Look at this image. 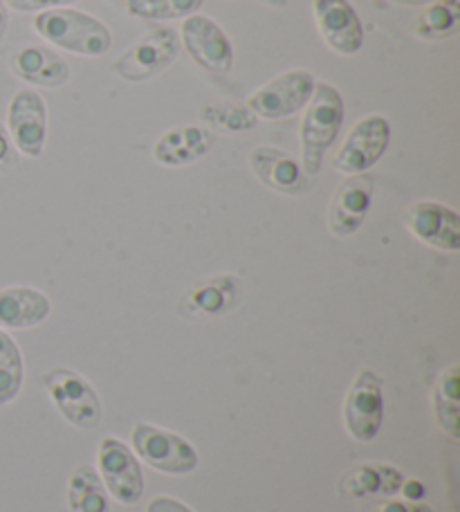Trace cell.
<instances>
[{
  "mask_svg": "<svg viewBox=\"0 0 460 512\" xmlns=\"http://www.w3.org/2000/svg\"><path fill=\"white\" fill-rule=\"evenodd\" d=\"M211 144H214V135L205 126L182 124L169 128L158 137L153 146V160L171 169L189 167V164L205 158L211 151Z\"/></svg>",
  "mask_w": 460,
  "mask_h": 512,
  "instance_id": "2e32d148",
  "label": "cell"
},
{
  "mask_svg": "<svg viewBox=\"0 0 460 512\" xmlns=\"http://www.w3.org/2000/svg\"><path fill=\"white\" fill-rule=\"evenodd\" d=\"M312 16L330 50L353 57L364 45V25L348 0H312Z\"/></svg>",
  "mask_w": 460,
  "mask_h": 512,
  "instance_id": "8fae6325",
  "label": "cell"
},
{
  "mask_svg": "<svg viewBox=\"0 0 460 512\" xmlns=\"http://www.w3.org/2000/svg\"><path fill=\"white\" fill-rule=\"evenodd\" d=\"M34 32L54 48L77 57H101L113 48V32L106 23L79 9H45L34 16Z\"/></svg>",
  "mask_w": 460,
  "mask_h": 512,
  "instance_id": "7a4b0ae2",
  "label": "cell"
},
{
  "mask_svg": "<svg viewBox=\"0 0 460 512\" xmlns=\"http://www.w3.org/2000/svg\"><path fill=\"white\" fill-rule=\"evenodd\" d=\"M9 68L18 79L41 88H61L70 79L66 59H61L57 52L45 45H25L14 52V57L9 59Z\"/></svg>",
  "mask_w": 460,
  "mask_h": 512,
  "instance_id": "e0dca14e",
  "label": "cell"
},
{
  "mask_svg": "<svg viewBox=\"0 0 460 512\" xmlns=\"http://www.w3.org/2000/svg\"><path fill=\"white\" fill-rule=\"evenodd\" d=\"M9 27V9L5 5V0H0V41L5 39Z\"/></svg>",
  "mask_w": 460,
  "mask_h": 512,
  "instance_id": "4dcf8cb0",
  "label": "cell"
},
{
  "mask_svg": "<svg viewBox=\"0 0 460 512\" xmlns=\"http://www.w3.org/2000/svg\"><path fill=\"white\" fill-rule=\"evenodd\" d=\"M146 512H193L191 508H187L178 499H171V497H155L149 501V506H146Z\"/></svg>",
  "mask_w": 460,
  "mask_h": 512,
  "instance_id": "f546056e",
  "label": "cell"
},
{
  "mask_svg": "<svg viewBox=\"0 0 460 512\" xmlns=\"http://www.w3.org/2000/svg\"><path fill=\"white\" fill-rule=\"evenodd\" d=\"M7 133L25 158H39L48 142V106L34 88H21L9 99Z\"/></svg>",
  "mask_w": 460,
  "mask_h": 512,
  "instance_id": "ba28073f",
  "label": "cell"
},
{
  "mask_svg": "<svg viewBox=\"0 0 460 512\" xmlns=\"http://www.w3.org/2000/svg\"><path fill=\"white\" fill-rule=\"evenodd\" d=\"M256 3L268 5L272 9H285V7H288V0H256Z\"/></svg>",
  "mask_w": 460,
  "mask_h": 512,
  "instance_id": "1f68e13d",
  "label": "cell"
},
{
  "mask_svg": "<svg viewBox=\"0 0 460 512\" xmlns=\"http://www.w3.org/2000/svg\"><path fill=\"white\" fill-rule=\"evenodd\" d=\"M250 167L265 187L285 196H301L312 187V178L303 173L301 164L276 146H256L250 153Z\"/></svg>",
  "mask_w": 460,
  "mask_h": 512,
  "instance_id": "5bb4252c",
  "label": "cell"
},
{
  "mask_svg": "<svg viewBox=\"0 0 460 512\" xmlns=\"http://www.w3.org/2000/svg\"><path fill=\"white\" fill-rule=\"evenodd\" d=\"M72 3H79V0H5L7 9H14V12H45V9H59Z\"/></svg>",
  "mask_w": 460,
  "mask_h": 512,
  "instance_id": "83f0119b",
  "label": "cell"
},
{
  "mask_svg": "<svg viewBox=\"0 0 460 512\" xmlns=\"http://www.w3.org/2000/svg\"><path fill=\"white\" fill-rule=\"evenodd\" d=\"M344 124V97L335 86L317 81L315 93L303 108L299 142H301V169L308 178H315L324 155L335 144Z\"/></svg>",
  "mask_w": 460,
  "mask_h": 512,
  "instance_id": "6da1fadb",
  "label": "cell"
},
{
  "mask_svg": "<svg viewBox=\"0 0 460 512\" xmlns=\"http://www.w3.org/2000/svg\"><path fill=\"white\" fill-rule=\"evenodd\" d=\"M205 0H126V12L144 21H176L196 14Z\"/></svg>",
  "mask_w": 460,
  "mask_h": 512,
  "instance_id": "d4e9b609",
  "label": "cell"
},
{
  "mask_svg": "<svg viewBox=\"0 0 460 512\" xmlns=\"http://www.w3.org/2000/svg\"><path fill=\"white\" fill-rule=\"evenodd\" d=\"M391 3H398V5H429V3H434V0H391Z\"/></svg>",
  "mask_w": 460,
  "mask_h": 512,
  "instance_id": "d6a6232c",
  "label": "cell"
},
{
  "mask_svg": "<svg viewBox=\"0 0 460 512\" xmlns=\"http://www.w3.org/2000/svg\"><path fill=\"white\" fill-rule=\"evenodd\" d=\"M315 86L317 79L308 70H288L256 88L245 106L263 120H285L306 108Z\"/></svg>",
  "mask_w": 460,
  "mask_h": 512,
  "instance_id": "3957f363",
  "label": "cell"
},
{
  "mask_svg": "<svg viewBox=\"0 0 460 512\" xmlns=\"http://www.w3.org/2000/svg\"><path fill=\"white\" fill-rule=\"evenodd\" d=\"M460 30V0H434L413 23L422 41H447Z\"/></svg>",
  "mask_w": 460,
  "mask_h": 512,
  "instance_id": "44dd1931",
  "label": "cell"
},
{
  "mask_svg": "<svg viewBox=\"0 0 460 512\" xmlns=\"http://www.w3.org/2000/svg\"><path fill=\"white\" fill-rule=\"evenodd\" d=\"M373 205V182L364 173L360 176L346 178L339 189L335 191L333 200H330L328 209V230L333 236H351L368 214V209Z\"/></svg>",
  "mask_w": 460,
  "mask_h": 512,
  "instance_id": "9a60e30c",
  "label": "cell"
},
{
  "mask_svg": "<svg viewBox=\"0 0 460 512\" xmlns=\"http://www.w3.org/2000/svg\"><path fill=\"white\" fill-rule=\"evenodd\" d=\"M99 468L106 488L119 504L133 506L142 499L144 477L131 450L117 438L108 436L99 445Z\"/></svg>",
  "mask_w": 460,
  "mask_h": 512,
  "instance_id": "7c38bea8",
  "label": "cell"
},
{
  "mask_svg": "<svg viewBox=\"0 0 460 512\" xmlns=\"http://www.w3.org/2000/svg\"><path fill=\"white\" fill-rule=\"evenodd\" d=\"M14 144L9 140V133L7 128L0 124V171H7L14 167Z\"/></svg>",
  "mask_w": 460,
  "mask_h": 512,
  "instance_id": "f1b7e54d",
  "label": "cell"
},
{
  "mask_svg": "<svg viewBox=\"0 0 460 512\" xmlns=\"http://www.w3.org/2000/svg\"><path fill=\"white\" fill-rule=\"evenodd\" d=\"M458 364L449 367L443 376L438 378L434 391V407L438 425L454 438L460 436V398H458Z\"/></svg>",
  "mask_w": 460,
  "mask_h": 512,
  "instance_id": "603a6c76",
  "label": "cell"
},
{
  "mask_svg": "<svg viewBox=\"0 0 460 512\" xmlns=\"http://www.w3.org/2000/svg\"><path fill=\"white\" fill-rule=\"evenodd\" d=\"M54 407L79 429H95L101 423V402L86 378L70 369H54L43 378Z\"/></svg>",
  "mask_w": 460,
  "mask_h": 512,
  "instance_id": "52a82bcc",
  "label": "cell"
},
{
  "mask_svg": "<svg viewBox=\"0 0 460 512\" xmlns=\"http://www.w3.org/2000/svg\"><path fill=\"white\" fill-rule=\"evenodd\" d=\"M404 225L418 241L436 250L458 252L460 250V216L452 207L420 200L404 212Z\"/></svg>",
  "mask_w": 460,
  "mask_h": 512,
  "instance_id": "4fadbf2b",
  "label": "cell"
},
{
  "mask_svg": "<svg viewBox=\"0 0 460 512\" xmlns=\"http://www.w3.org/2000/svg\"><path fill=\"white\" fill-rule=\"evenodd\" d=\"M404 488L400 470L382 463H362L348 472L342 481L344 495L353 497H393Z\"/></svg>",
  "mask_w": 460,
  "mask_h": 512,
  "instance_id": "ffe728a7",
  "label": "cell"
},
{
  "mask_svg": "<svg viewBox=\"0 0 460 512\" xmlns=\"http://www.w3.org/2000/svg\"><path fill=\"white\" fill-rule=\"evenodd\" d=\"M391 144V124L382 115H366L346 135L333 167L346 176H360L382 160Z\"/></svg>",
  "mask_w": 460,
  "mask_h": 512,
  "instance_id": "5b68a950",
  "label": "cell"
},
{
  "mask_svg": "<svg viewBox=\"0 0 460 512\" xmlns=\"http://www.w3.org/2000/svg\"><path fill=\"white\" fill-rule=\"evenodd\" d=\"M180 45L209 75H229L234 66V48L227 34L209 16L191 14L182 21Z\"/></svg>",
  "mask_w": 460,
  "mask_h": 512,
  "instance_id": "8992f818",
  "label": "cell"
},
{
  "mask_svg": "<svg viewBox=\"0 0 460 512\" xmlns=\"http://www.w3.org/2000/svg\"><path fill=\"white\" fill-rule=\"evenodd\" d=\"M238 301V281L232 274H218L193 286L184 297V313L189 317H218L232 310Z\"/></svg>",
  "mask_w": 460,
  "mask_h": 512,
  "instance_id": "d6986e66",
  "label": "cell"
},
{
  "mask_svg": "<svg viewBox=\"0 0 460 512\" xmlns=\"http://www.w3.org/2000/svg\"><path fill=\"white\" fill-rule=\"evenodd\" d=\"M180 54V36L171 27H158L144 34L140 41L133 43L122 57L113 63V70L124 81L142 84L151 81L164 70H169L178 61Z\"/></svg>",
  "mask_w": 460,
  "mask_h": 512,
  "instance_id": "277c9868",
  "label": "cell"
},
{
  "mask_svg": "<svg viewBox=\"0 0 460 512\" xmlns=\"http://www.w3.org/2000/svg\"><path fill=\"white\" fill-rule=\"evenodd\" d=\"M360 512H434L427 504H413V501H398L391 497L364 501Z\"/></svg>",
  "mask_w": 460,
  "mask_h": 512,
  "instance_id": "4316f807",
  "label": "cell"
},
{
  "mask_svg": "<svg viewBox=\"0 0 460 512\" xmlns=\"http://www.w3.org/2000/svg\"><path fill=\"white\" fill-rule=\"evenodd\" d=\"M68 506L70 512H110L99 474L86 463L72 472L68 483Z\"/></svg>",
  "mask_w": 460,
  "mask_h": 512,
  "instance_id": "7402d4cb",
  "label": "cell"
},
{
  "mask_svg": "<svg viewBox=\"0 0 460 512\" xmlns=\"http://www.w3.org/2000/svg\"><path fill=\"white\" fill-rule=\"evenodd\" d=\"M52 304L41 290L9 286L0 290V328H32L50 317Z\"/></svg>",
  "mask_w": 460,
  "mask_h": 512,
  "instance_id": "ac0fdd59",
  "label": "cell"
},
{
  "mask_svg": "<svg viewBox=\"0 0 460 512\" xmlns=\"http://www.w3.org/2000/svg\"><path fill=\"white\" fill-rule=\"evenodd\" d=\"M23 384V355L18 344L0 328V405L12 402Z\"/></svg>",
  "mask_w": 460,
  "mask_h": 512,
  "instance_id": "484cf974",
  "label": "cell"
},
{
  "mask_svg": "<svg viewBox=\"0 0 460 512\" xmlns=\"http://www.w3.org/2000/svg\"><path fill=\"white\" fill-rule=\"evenodd\" d=\"M133 445L146 465L164 474H187L198 465V452L182 436L149 423L135 425Z\"/></svg>",
  "mask_w": 460,
  "mask_h": 512,
  "instance_id": "9c48e42d",
  "label": "cell"
},
{
  "mask_svg": "<svg viewBox=\"0 0 460 512\" xmlns=\"http://www.w3.org/2000/svg\"><path fill=\"white\" fill-rule=\"evenodd\" d=\"M384 420L382 380L371 369L360 371L344 402V423L355 441L368 443L380 432Z\"/></svg>",
  "mask_w": 460,
  "mask_h": 512,
  "instance_id": "30bf717a",
  "label": "cell"
},
{
  "mask_svg": "<svg viewBox=\"0 0 460 512\" xmlns=\"http://www.w3.org/2000/svg\"><path fill=\"white\" fill-rule=\"evenodd\" d=\"M202 124L220 133H245L252 131L259 124V117H256L250 108L245 104H211L200 111Z\"/></svg>",
  "mask_w": 460,
  "mask_h": 512,
  "instance_id": "cb8c5ba5",
  "label": "cell"
}]
</instances>
